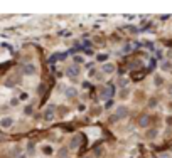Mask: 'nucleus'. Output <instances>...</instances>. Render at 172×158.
<instances>
[{
	"mask_svg": "<svg viewBox=\"0 0 172 158\" xmlns=\"http://www.w3.org/2000/svg\"><path fill=\"white\" fill-rule=\"evenodd\" d=\"M157 135H159V131H157V130H149V131L145 133V136L149 138V140H154Z\"/></svg>",
	"mask_w": 172,
	"mask_h": 158,
	"instance_id": "14",
	"label": "nucleus"
},
{
	"mask_svg": "<svg viewBox=\"0 0 172 158\" xmlns=\"http://www.w3.org/2000/svg\"><path fill=\"white\" fill-rule=\"evenodd\" d=\"M159 158H172V155H171V153H160Z\"/></svg>",
	"mask_w": 172,
	"mask_h": 158,
	"instance_id": "16",
	"label": "nucleus"
},
{
	"mask_svg": "<svg viewBox=\"0 0 172 158\" xmlns=\"http://www.w3.org/2000/svg\"><path fill=\"white\" fill-rule=\"evenodd\" d=\"M96 59H98L100 62H108V54H105V52H100L98 56H96Z\"/></svg>",
	"mask_w": 172,
	"mask_h": 158,
	"instance_id": "13",
	"label": "nucleus"
},
{
	"mask_svg": "<svg viewBox=\"0 0 172 158\" xmlns=\"http://www.w3.org/2000/svg\"><path fill=\"white\" fill-rule=\"evenodd\" d=\"M26 115H32V108H31V106H27V108H26Z\"/></svg>",
	"mask_w": 172,
	"mask_h": 158,
	"instance_id": "17",
	"label": "nucleus"
},
{
	"mask_svg": "<svg viewBox=\"0 0 172 158\" xmlns=\"http://www.w3.org/2000/svg\"><path fill=\"white\" fill-rule=\"evenodd\" d=\"M64 96H66V98H74V96H78V89H76L74 86H69V88L64 89Z\"/></svg>",
	"mask_w": 172,
	"mask_h": 158,
	"instance_id": "6",
	"label": "nucleus"
},
{
	"mask_svg": "<svg viewBox=\"0 0 172 158\" xmlns=\"http://www.w3.org/2000/svg\"><path fill=\"white\" fill-rule=\"evenodd\" d=\"M154 84H155V86H162V84H164V76L155 74V76H154Z\"/></svg>",
	"mask_w": 172,
	"mask_h": 158,
	"instance_id": "12",
	"label": "nucleus"
},
{
	"mask_svg": "<svg viewBox=\"0 0 172 158\" xmlns=\"http://www.w3.org/2000/svg\"><path fill=\"white\" fill-rule=\"evenodd\" d=\"M149 104H150V106H155L157 101H155V99H150V101H149Z\"/></svg>",
	"mask_w": 172,
	"mask_h": 158,
	"instance_id": "20",
	"label": "nucleus"
},
{
	"mask_svg": "<svg viewBox=\"0 0 172 158\" xmlns=\"http://www.w3.org/2000/svg\"><path fill=\"white\" fill-rule=\"evenodd\" d=\"M167 94H169V96H171V98H172V84L169 86V88H167Z\"/></svg>",
	"mask_w": 172,
	"mask_h": 158,
	"instance_id": "18",
	"label": "nucleus"
},
{
	"mask_svg": "<svg viewBox=\"0 0 172 158\" xmlns=\"http://www.w3.org/2000/svg\"><path fill=\"white\" fill-rule=\"evenodd\" d=\"M127 116H128V108L127 106H118L116 109H115V116H113V120H125Z\"/></svg>",
	"mask_w": 172,
	"mask_h": 158,
	"instance_id": "2",
	"label": "nucleus"
},
{
	"mask_svg": "<svg viewBox=\"0 0 172 158\" xmlns=\"http://www.w3.org/2000/svg\"><path fill=\"white\" fill-rule=\"evenodd\" d=\"M37 72H39V67H37L34 62H29L22 67V74H24V76H36Z\"/></svg>",
	"mask_w": 172,
	"mask_h": 158,
	"instance_id": "1",
	"label": "nucleus"
},
{
	"mask_svg": "<svg viewBox=\"0 0 172 158\" xmlns=\"http://www.w3.org/2000/svg\"><path fill=\"white\" fill-rule=\"evenodd\" d=\"M128 93H130L128 89H123V91H121V98H123V99H127V98H128Z\"/></svg>",
	"mask_w": 172,
	"mask_h": 158,
	"instance_id": "15",
	"label": "nucleus"
},
{
	"mask_svg": "<svg viewBox=\"0 0 172 158\" xmlns=\"http://www.w3.org/2000/svg\"><path fill=\"white\" fill-rule=\"evenodd\" d=\"M12 126H14V118H12V116L0 118V128H2V130H10Z\"/></svg>",
	"mask_w": 172,
	"mask_h": 158,
	"instance_id": "3",
	"label": "nucleus"
},
{
	"mask_svg": "<svg viewBox=\"0 0 172 158\" xmlns=\"http://www.w3.org/2000/svg\"><path fill=\"white\" fill-rule=\"evenodd\" d=\"M78 74H79V69L76 67V66H71V67L66 69V76H68V78H76Z\"/></svg>",
	"mask_w": 172,
	"mask_h": 158,
	"instance_id": "8",
	"label": "nucleus"
},
{
	"mask_svg": "<svg viewBox=\"0 0 172 158\" xmlns=\"http://www.w3.org/2000/svg\"><path fill=\"white\" fill-rule=\"evenodd\" d=\"M27 98H29V94H27V93H22V94H20V99H27Z\"/></svg>",
	"mask_w": 172,
	"mask_h": 158,
	"instance_id": "19",
	"label": "nucleus"
},
{
	"mask_svg": "<svg viewBox=\"0 0 172 158\" xmlns=\"http://www.w3.org/2000/svg\"><path fill=\"white\" fill-rule=\"evenodd\" d=\"M111 96H113V88H105L103 91H101V98H103V99H110V98H111Z\"/></svg>",
	"mask_w": 172,
	"mask_h": 158,
	"instance_id": "9",
	"label": "nucleus"
},
{
	"mask_svg": "<svg viewBox=\"0 0 172 158\" xmlns=\"http://www.w3.org/2000/svg\"><path fill=\"white\" fill-rule=\"evenodd\" d=\"M44 120L46 121H52L54 120V104H49L44 111Z\"/></svg>",
	"mask_w": 172,
	"mask_h": 158,
	"instance_id": "4",
	"label": "nucleus"
},
{
	"mask_svg": "<svg viewBox=\"0 0 172 158\" xmlns=\"http://www.w3.org/2000/svg\"><path fill=\"white\" fill-rule=\"evenodd\" d=\"M79 145H81V138H79V135H74V136L71 138V143H69V146H71V150H76Z\"/></svg>",
	"mask_w": 172,
	"mask_h": 158,
	"instance_id": "7",
	"label": "nucleus"
},
{
	"mask_svg": "<svg viewBox=\"0 0 172 158\" xmlns=\"http://www.w3.org/2000/svg\"><path fill=\"white\" fill-rule=\"evenodd\" d=\"M84 158H91V157H84Z\"/></svg>",
	"mask_w": 172,
	"mask_h": 158,
	"instance_id": "21",
	"label": "nucleus"
},
{
	"mask_svg": "<svg viewBox=\"0 0 172 158\" xmlns=\"http://www.w3.org/2000/svg\"><path fill=\"white\" fill-rule=\"evenodd\" d=\"M138 126L140 128H145V126H149V116H140L138 118Z\"/></svg>",
	"mask_w": 172,
	"mask_h": 158,
	"instance_id": "11",
	"label": "nucleus"
},
{
	"mask_svg": "<svg viewBox=\"0 0 172 158\" xmlns=\"http://www.w3.org/2000/svg\"><path fill=\"white\" fill-rule=\"evenodd\" d=\"M42 153H44V155H46V157H51L52 153H54V146H52V145H42Z\"/></svg>",
	"mask_w": 172,
	"mask_h": 158,
	"instance_id": "10",
	"label": "nucleus"
},
{
	"mask_svg": "<svg viewBox=\"0 0 172 158\" xmlns=\"http://www.w3.org/2000/svg\"><path fill=\"white\" fill-rule=\"evenodd\" d=\"M115 69H116V66H115L113 62H105L103 64V67H101V71H103L105 74H106V76H110V74H113L115 72Z\"/></svg>",
	"mask_w": 172,
	"mask_h": 158,
	"instance_id": "5",
	"label": "nucleus"
}]
</instances>
